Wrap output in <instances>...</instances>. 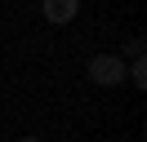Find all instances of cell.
<instances>
[{
    "mask_svg": "<svg viewBox=\"0 0 147 142\" xmlns=\"http://www.w3.org/2000/svg\"><path fill=\"white\" fill-rule=\"evenodd\" d=\"M40 13H45L54 27H67L76 13H80V0H40Z\"/></svg>",
    "mask_w": 147,
    "mask_h": 142,
    "instance_id": "2",
    "label": "cell"
},
{
    "mask_svg": "<svg viewBox=\"0 0 147 142\" xmlns=\"http://www.w3.org/2000/svg\"><path fill=\"white\" fill-rule=\"evenodd\" d=\"M22 142H40V138H22Z\"/></svg>",
    "mask_w": 147,
    "mask_h": 142,
    "instance_id": "3",
    "label": "cell"
},
{
    "mask_svg": "<svg viewBox=\"0 0 147 142\" xmlns=\"http://www.w3.org/2000/svg\"><path fill=\"white\" fill-rule=\"evenodd\" d=\"M89 80L102 84V89L120 84V80H125V58H120V53H94L89 58Z\"/></svg>",
    "mask_w": 147,
    "mask_h": 142,
    "instance_id": "1",
    "label": "cell"
}]
</instances>
